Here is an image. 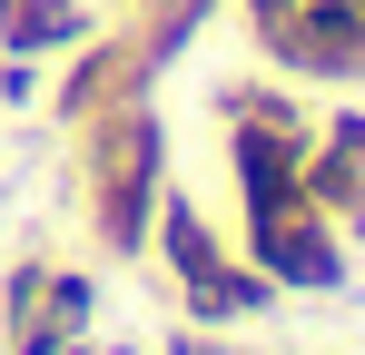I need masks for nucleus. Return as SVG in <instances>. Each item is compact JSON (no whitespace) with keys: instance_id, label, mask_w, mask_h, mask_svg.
I'll return each instance as SVG.
<instances>
[{"instance_id":"obj_1","label":"nucleus","mask_w":365,"mask_h":355,"mask_svg":"<svg viewBox=\"0 0 365 355\" xmlns=\"http://www.w3.org/2000/svg\"><path fill=\"white\" fill-rule=\"evenodd\" d=\"M158 109L148 99H119V109L89 118V197H99V237L109 247H148V217H158Z\"/></svg>"},{"instance_id":"obj_6","label":"nucleus","mask_w":365,"mask_h":355,"mask_svg":"<svg viewBox=\"0 0 365 355\" xmlns=\"http://www.w3.org/2000/svg\"><path fill=\"white\" fill-rule=\"evenodd\" d=\"M148 227H158V247H168L178 287H197V277H217V267H227V257H217V237H207V217L187 207L178 187H158V217H148Z\"/></svg>"},{"instance_id":"obj_8","label":"nucleus","mask_w":365,"mask_h":355,"mask_svg":"<svg viewBox=\"0 0 365 355\" xmlns=\"http://www.w3.org/2000/svg\"><path fill=\"white\" fill-rule=\"evenodd\" d=\"M40 287H50V277H40V267H10V296H0V306H10V326H20V316H30V306H40Z\"/></svg>"},{"instance_id":"obj_7","label":"nucleus","mask_w":365,"mask_h":355,"mask_svg":"<svg viewBox=\"0 0 365 355\" xmlns=\"http://www.w3.org/2000/svg\"><path fill=\"white\" fill-rule=\"evenodd\" d=\"M267 296H277V277H237V267H217V277L187 287V306H197V316H267Z\"/></svg>"},{"instance_id":"obj_5","label":"nucleus","mask_w":365,"mask_h":355,"mask_svg":"<svg viewBox=\"0 0 365 355\" xmlns=\"http://www.w3.org/2000/svg\"><path fill=\"white\" fill-rule=\"evenodd\" d=\"M0 40H10V59L69 50V40H89V10L79 0H0Z\"/></svg>"},{"instance_id":"obj_10","label":"nucleus","mask_w":365,"mask_h":355,"mask_svg":"<svg viewBox=\"0 0 365 355\" xmlns=\"http://www.w3.org/2000/svg\"><path fill=\"white\" fill-rule=\"evenodd\" d=\"M247 10H297V0H247Z\"/></svg>"},{"instance_id":"obj_11","label":"nucleus","mask_w":365,"mask_h":355,"mask_svg":"<svg viewBox=\"0 0 365 355\" xmlns=\"http://www.w3.org/2000/svg\"><path fill=\"white\" fill-rule=\"evenodd\" d=\"M60 355H79V346H60Z\"/></svg>"},{"instance_id":"obj_3","label":"nucleus","mask_w":365,"mask_h":355,"mask_svg":"<svg viewBox=\"0 0 365 355\" xmlns=\"http://www.w3.org/2000/svg\"><path fill=\"white\" fill-rule=\"evenodd\" d=\"M297 158H306V138H277V128H247V118H237L227 168H237V207H247V217L297 207V197H306V187H297Z\"/></svg>"},{"instance_id":"obj_9","label":"nucleus","mask_w":365,"mask_h":355,"mask_svg":"<svg viewBox=\"0 0 365 355\" xmlns=\"http://www.w3.org/2000/svg\"><path fill=\"white\" fill-rule=\"evenodd\" d=\"M168 355H227V346H207V336H168Z\"/></svg>"},{"instance_id":"obj_4","label":"nucleus","mask_w":365,"mask_h":355,"mask_svg":"<svg viewBox=\"0 0 365 355\" xmlns=\"http://www.w3.org/2000/svg\"><path fill=\"white\" fill-rule=\"evenodd\" d=\"M119 99H148V59H138V40H99L89 30V59L69 69L60 118H99V109H119Z\"/></svg>"},{"instance_id":"obj_2","label":"nucleus","mask_w":365,"mask_h":355,"mask_svg":"<svg viewBox=\"0 0 365 355\" xmlns=\"http://www.w3.org/2000/svg\"><path fill=\"white\" fill-rule=\"evenodd\" d=\"M247 257H257L277 287H346V247H336V227H326V207H316V197L247 217Z\"/></svg>"}]
</instances>
